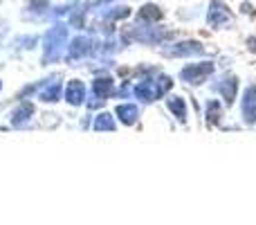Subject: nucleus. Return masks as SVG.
Here are the masks:
<instances>
[{
    "mask_svg": "<svg viewBox=\"0 0 256 225\" xmlns=\"http://www.w3.org/2000/svg\"><path fill=\"white\" fill-rule=\"evenodd\" d=\"M68 34H70V25L68 23L56 21L52 27L43 32V57H40V66H52L63 59V50L68 48Z\"/></svg>",
    "mask_w": 256,
    "mask_h": 225,
    "instance_id": "nucleus-1",
    "label": "nucleus"
},
{
    "mask_svg": "<svg viewBox=\"0 0 256 225\" xmlns=\"http://www.w3.org/2000/svg\"><path fill=\"white\" fill-rule=\"evenodd\" d=\"M171 86H173L171 77L160 75L158 79H150V77L148 79H142L140 84L132 86V93H135V97L140 99V102L150 104V102H155V99H160L162 95H166L168 90H171Z\"/></svg>",
    "mask_w": 256,
    "mask_h": 225,
    "instance_id": "nucleus-2",
    "label": "nucleus"
},
{
    "mask_svg": "<svg viewBox=\"0 0 256 225\" xmlns=\"http://www.w3.org/2000/svg\"><path fill=\"white\" fill-rule=\"evenodd\" d=\"M92 54V39L86 34H76L68 41V54H66V63L74 66L76 61L90 57Z\"/></svg>",
    "mask_w": 256,
    "mask_h": 225,
    "instance_id": "nucleus-3",
    "label": "nucleus"
},
{
    "mask_svg": "<svg viewBox=\"0 0 256 225\" xmlns=\"http://www.w3.org/2000/svg\"><path fill=\"white\" fill-rule=\"evenodd\" d=\"M34 113H36L34 102L20 99V102L16 104V108L9 113V126L12 128H27L30 126V119L34 117Z\"/></svg>",
    "mask_w": 256,
    "mask_h": 225,
    "instance_id": "nucleus-4",
    "label": "nucleus"
},
{
    "mask_svg": "<svg viewBox=\"0 0 256 225\" xmlns=\"http://www.w3.org/2000/svg\"><path fill=\"white\" fill-rule=\"evenodd\" d=\"M61 97H63V84L58 75L48 77L45 86L36 93V99H40L43 104H56V102H61Z\"/></svg>",
    "mask_w": 256,
    "mask_h": 225,
    "instance_id": "nucleus-5",
    "label": "nucleus"
},
{
    "mask_svg": "<svg viewBox=\"0 0 256 225\" xmlns=\"http://www.w3.org/2000/svg\"><path fill=\"white\" fill-rule=\"evenodd\" d=\"M212 72H214V63H209V61L194 63V66H186L180 72V79L186 81V84H202V81H207V77Z\"/></svg>",
    "mask_w": 256,
    "mask_h": 225,
    "instance_id": "nucleus-6",
    "label": "nucleus"
},
{
    "mask_svg": "<svg viewBox=\"0 0 256 225\" xmlns=\"http://www.w3.org/2000/svg\"><path fill=\"white\" fill-rule=\"evenodd\" d=\"M204 48L198 43V41H180V43L166 45L162 50L164 57H194V54H202Z\"/></svg>",
    "mask_w": 256,
    "mask_h": 225,
    "instance_id": "nucleus-7",
    "label": "nucleus"
},
{
    "mask_svg": "<svg viewBox=\"0 0 256 225\" xmlns=\"http://www.w3.org/2000/svg\"><path fill=\"white\" fill-rule=\"evenodd\" d=\"M63 99H66L70 106H81L88 99V90H86V84L81 79H70L63 90Z\"/></svg>",
    "mask_w": 256,
    "mask_h": 225,
    "instance_id": "nucleus-8",
    "label": "nucleus"
},
{
    "mask_svg": "<svg viewBox=\"0 0 256 225\" xmlns=\"http://www.w3.org/2000/svg\"><path fill=\"white\" fill-rule=\"evenodd\" d=\"M50 12H52V3H50V0H25V12H22V18L40 21V18H48Z\"/></svg>",
    "mask_w": 256,
    "mask_h": 225,
    "instance_id": "nucleus-9",
    "label": "nucleus"
},
{
    "mask_svg": "<svg viewBox=\"0 0 256 225\" xmlns=\"http://www.w3.org/2000/svg\"><path fill=\"white\" fill-rule=\"evenodd\" d=\"M207 21L212 23L214 27H220V25H225V23L232 21L230 9L225 7V3H222V0H212V7H209Z\"/></svg>",
    "mask_w": 256,
    "mask_h": 225,
    "instance_id": "nucleus-10",
    "label": "nucleus"
},
{
    "mask_svg": "<svg viewBox=\"0 0 256 225\" xmlns=\"http://www.w3.org/2000/svg\"><path fill=\"white\" fill-rule=\"evenodd\" d=\"M112 90H115V81H112V77L104 75V77H97V79L92 81V97L106 102V99L112 95Z\"/></svg>",
    "mask_w": 256,
    "mask_h": 225,
    "instance_id": "nucleus-11",
    "label": "nucleus"
},
{
    "mask_svg": "<svg viewBox=\"0 0 256 225\" xmlns=\"http://www.w3.org/2000/svg\"><path fill=\"white\" fill-rule=\"evenodd\" d=\"M243 117L248 124L256 122V86H250L243 95Z\"/></svg>",
    "mask_w": 256,
    "mask_h": 225,
    "instance_id": "nucleus-12",
    "label": "nucleus"
},
{
    "mask_svg": "<svg viewBox=\"0 0 256 225\" xmlns=\"http://www.w3.org/2000/svg\"><path fill=\"white\" fill-rule=\"evenodd\" d=\"M158 21H162V9L158 5H144L137 12V23H144V25H155Z\"/></svg>",
    "mask_w": 256,
    "mask_h": 225,
    "instance_id": "nucleus-13",
    "label": "nucleus"
},
{
    "mask_svg": "<svg viewBox=\"0 0 256 225\" xmlns=\"http://www.w3.org/2000/svg\"><path fill=\"white\" fill-rule=\"evenodd\" d=\"M115 115L120 117L122 124L132 126V124L137 122V117H140V108H137L135 104H120V106L115 108Z\"/></svg>",
    "mask_w": 256,
    "mask_h": 225,
    "instance_id": "nucleus-14",
    "label": "nucleus"
},
{
    "mask_svg": "<svg viewBox=\"0 0 256 225\" xmlns=\"http://www.w3.org/2000/svg\"><path fill=\"white\" fill-rule=\"evenodd\" d=\"M236 88H238V81H236V77H225V79L218 84V90H220L222 99H225L227 104L234 102L236 97Z\"/></svg>",
    "mask_w": 256,
    "mask_h": 225,
    "instance_id": "nucleus-15",
    "label": "nucleus"
},
{
    "mask_svg": "<svg viewBox=\"0 0 256 225\" xmlns=\"http://www.w3.org/2000/svg\"><path fill=\"white\" fill-rule=\"evenodd\" d=\"M92 128L97 133H102V131H108V133H112L117 128V124H115V117H112L110 113H99L97 117L92 119Z\"/></svg>",
    "mask_w": 256,
    "mask_h": 225,
    "instance_id": "nucleus-16",
    "label": "nucleus"
},
{
    "mask_svg": "<svg viewBox=\"0 0 256 225\" xmlns=\"http://www.w3.org/2000/svg\"><path fill=\"white\" fill-rule=\"evenodd\" d=\"M102 16L106 18V21H112V23L124 21V18L130 16V7H126V5H112V7L104 9Z\"/></svg>",
    "mask_w": 256,
    "mask_h": 225,
    "instance_id": "nucleus-17",
    "label": "nucleus"
},
{
    "mask_svg": "<svg viewBox=\"0 0 256 225\" xmlns=\"http://www.w3.org/2000/svg\"><path fill=\"white\" fill-rule=\"evenodd\" d=\"M166 106L182 124L186 122V104H184V99H182V97H168L166 99Z\"/></svg>",
    "mask_w": 256,
    "mask_h": 225,
    "instance_id": "nucleus-18",
    "label": "nucleus"
},
{
    "mask_svg": "<svg viewBox=\"0 0 256 225\" xmlns=\"http://www.w3.org/2000/svg\"><path fill=\"white\" fill-rule=\"evenodd\" d=\"M38 41H40V36H36V34H27V36H18V39H14V48H18V50H34L36 45H38Z\"/></svg>",
    "mask_w": 256,
    "mask_h": 225,
    "instance_id": "nucleus-19",
    "label": "nucleus"
},
{
    "mask_svg": "<svg viewBox=\"0 0 256 225\" xmlns=\"http://www.w3.org/2000/svg\"><path fill=\"white\" fill-rule=\"evenodd\" d=\"M222 117V111H220V104L216 102V99H212V102L207 104V124L212 126V124H218Z\"/></svg>",
    "mask_w": 256,
    "mask_h": 225,
    "instance_id": "nucleus-20",
    "label": "nucleus"
},
{
    "mask_svg": "<svg viewBox=\"0 0 256 225\" xmlns=\"http://www.w3.org/2000/svg\"><path fill=\"white\" fill-rule=\"evenodd\" d=\"M4 106H7V104H0V111H2V108H4Z\"/></svg>",
    "mask_w": 256,
    "mask_h": 225,
    "instance_id": "nucleus-21",
    "label": "nucleus"
},
{
    "mask_svg": "<svg viewBox=\"0 0 256 225\" xmlns=\"http://www.w3.org/2000/svg\"><path fill=\"white\" fill-rule=\"evenodd\" d=\"M0 90H2V81H0Z\"/></svg>",
    "mask_w": 256,
    "mask_h": 225,
    "instance_id": "nucleus-22",
    "label": "nucleus"
},
{
    "mask_svg": "<svg viewBox=\"0 0 256 225\" xmlns=\"http://www.w3.org/2000/svg\"><path fill=\"white\" fill-rule=\"evenodd\" d=\"M0 3H2V0H0Z\"/></svg>",
    "mask_w": 256,
    "mask_h": 225,
    "instance_id": "nucleus-23",
    "label": "nucleus"
}]
</instances>
